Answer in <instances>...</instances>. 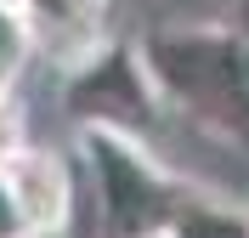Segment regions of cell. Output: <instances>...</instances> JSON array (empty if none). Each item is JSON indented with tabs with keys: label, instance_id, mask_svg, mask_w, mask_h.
Returning <instances> with one entry per match:
<instances>
[{
	"label": "cell",
	"instance_id": "1",
	"mask_svg": "<svg viewBox=\"0 0 249 238\" xmlns=\"http://www.w3.org/2000/svg\"><path fill=\"white\" fill-rule=\"evenodd\" d=\"M164 119L249 165V40L221 17H176L136 40Z\"/></svg>",
	"mask_w": 249,
	"mask_h": 238
},
{
	"label": "cell",
	"instance_id": "2",
	"mask_svg": "<svg viewBox=\"0 0 249 238\" xmlns=\"http://www.w3.org/2000/svg\"><path fill=\"white\" fill-rule=\"evenodd\" d=\"M79 136V170L91 187L96 233L102 238H164L181 199L193 193V176L176 170L142 136L119 130H74Z\"/></svg>",
	"mask_w": 249,
	"mask_h": 238
},
{
	"label": "cell",
	"instance_id": "3",
	"mask_svg": "<svg viewBox=\"0 0 249 238\" xmlns=\"http://www.w3.org/2000/svg\"><path fill=\"white\" fill-rule=\"evenodd\" d=\"M62 113H68L74 130H119V136L153 142L164 108H159V91L147 79V68H142L136 40L113 34L96 57L68 68L62 74Z\"/></svg>",
	"mask_w": 249,
	"mask_h": 238
},
{
	"label": "cell",
	"instance_id": "4",
	"mask_svg": "<svg viewBox=\"0 0 249 238\" xmlns=\"http://www.w3.org/2000/svg\"><path fill=\"white\" fill-rule=\"evenodd\" d=\"M17 12H23L34 57L51 63L57 74L79 68L113 40V0H23Z\"/></svg>",
	"mask_w": 249,
	"mask_h": 238
},
{
	"label": "cell",
	"instance_id": "5",
	"mask_svg": "<svg viewBox=\"0 0 249 238\" xmlns=\"http://www.w3.org/2000/svg\"><path fill=\"white\" fill-rule=\"evenodd\" d=\"M0 182L12 193L17 227L23 233H68L74 221V165L57 153V147L29 142L23 153H12L0 165Z\"/></svg>",
	"mask_w": 249,
	"mask_h": 238
},
{
	"label": "cell",
	"instance_id": "6",
	"mask_svg": "<svg viewBox=\"0 0 249 238\" xmlns=\"http://www.w3.org/2000/svg\"><path fill=\"white\" fill-rule=\"evenodd\" d=\"M164 238H249V199L193 182Z\"/></svg>",
	"mask_w": 249,
	"mask_h": 238
},
{
	"label": "cell",
	"instance_id": "7",
	"mask_svg": "<svg viewBox=\"0 0 249 238\" xmlns=\"http://www.w3.org/2000/svg\"><path fill=\"white\" fill-rule=\"evenodd\" d=\"M29 63H34V46H29V29H23V12L0 6V91H17Z\"/></svg>",
	"mask_w": 249,
	"mask_h": 238
},
{
	"label": "cell",
	"instance_id": "8",
	"mask_svg": "<svg viewBox=\"0 0 249 238\" xmlns=\"http://www.w3.org/2000/svg\"><path fill=\"white\" fill-rule=\"evenodd\" d=\"M23 147H29V113H23L17 91H0V165Z\"/></svg>",
	"mask_w": 249,
	"mask_h": 238
},
{
	"label": "cell",
	"instance_id": "9",
	"mask_svg": "<svg viewBox=\"0 0 249 238\" xmlns=\"http://www.w3.org/2000/svg\"><path fill=\"white\" fill-rule=\"evenodd\" d=\"M0 238H23V227H17V210H12V193H6V182H0Z\"/></svg>",
	"mask_w": 249,
	"mask_h": 238
},
{
	"label": "cell",
	"instance_id": "10",
	"mask_svg": "<svg viewBox=\"0 0 249 238\" xmlns=\"http://www.w3.org/2000/svg\"><path fill=\"white\" fill-rule=\"evenodd\" d=\"M227 23H232V29L249 40V0H232V17H227Z\"/></svg>",
	"mask_w": 249,
	"mask_h": 238
},
{
	"label": "cell",
	"instance_id": "11",
	"mask_svg": "<svg viewBox=\"0 0 249 238\" xmlns=\"http://www.w3.org/2000/svg\"><path fill=\"white\" fill-rule=\"evenodd\" d=\"M23 238H68V233H23Z\"/></svg>",
	"mask_w": 249,
	"mask_h": 238
},
{
	"label": "cell",
	"instance_id": "12",
	"mask_svg": "<svg viewBox=\"0 0 249 238\" xmlns=\"http://www.w3.org/2000/svg\"><path fill=\"white\" fill-rule=\"evenodd\" d=\"M0 6H23V0H0Z\"/></svg>",
	"mask_w": 249,
	"mask_h": 238
}]
</instances>
